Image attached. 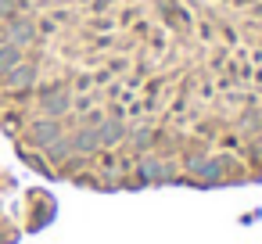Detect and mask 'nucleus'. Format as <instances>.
Masks as SVG:
<instances>
[{
    "mask_svg": "<svg viewBox=\"0 0 262 244\" xmlns=\"http://www.w3.org/2000/svg\"><path fill=\"white\" fill-rule=\"evenodd\" d=\"M18 61H26V51H22L18 43H0V72L15 69Z\"/></svg>",
    "mask_w": 262,
    "mask_h": 244,
    "instance_id": "nucleus-1",
    "label": "nucleus"
}]
</instances>
